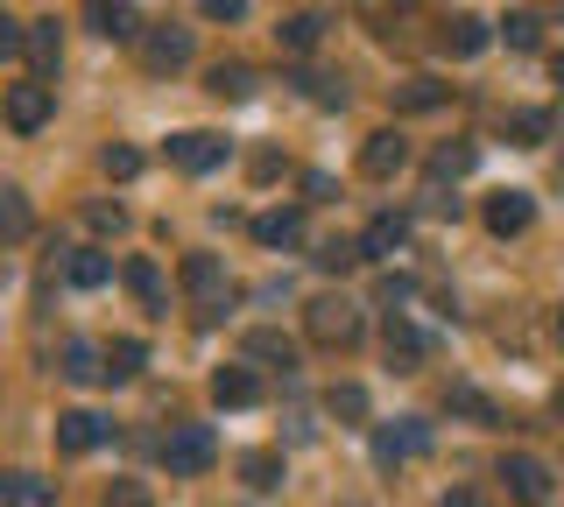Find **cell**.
Returning <instances> with one entry per match:
<instances>
[{
    "label": "cell",
    "mask_w": 564,
    "mask_h": 507,
    "mask_svg": "<svg viewBox=\"0 0 564 507\" xmlns=\"http://www.w3.org/2000/svg\"><path fill=\"white\" fill-rule=\"evenodd\" d=\"M219 459V437H212L205 423H176L163 437V465H170V480H198V472Z\"/></svg>",
    "instance_id": "1"
},
{
    "label": "cell",
    "mask_w": 564,
    "mask_h": 507,
    "mask_svg": "<svg viewBox=\"0 0 564 507\" xmlns=\"http://www.w3.org/2000/svg\"><path fill=\"white\" fill-rule=\"evenodd\" d=\"M304 331L317 345H352L360 339V304H352V296H317L304 310Z\"/></svg>",
    "instance_id": "2"
},
{
    "label": "cell",
    "mask_w": 564,
    "mask_h": 507,
    "mask_svg": "<svg viewBox=\"0 0 564 507\" xmlns=\"http://www.w3.org/2000/svg\"><path fill=\"white\" fill-rule=\"evenodd\" d=\"M184 289L198 296V318H219L226 296H234V283H226L219 254H184Z\"/></svg>",
    "instance_id": "3"
},
{
    "label": "cell",
    "mask_w": 564,
    "mask_h": 507,
    "mask_svg": "<svg viewBox=\"0 0 564 507\" xmlns=\"http://www.w3.org/2000/svg\"><path fill=\"white\" fill-rule=\"evenodd\" d=\"M423 451H431V423H416V416L375 430V465H402V459H423Z\"/></svg>",
    "instance_id": "4"
},
{
    "label": "cell",
    "mask_w": 564,
    "mask_h": 507,
    "mask_svg": "<svg viewBox=\"0 0 564 507\" xmlns=\"http://www.w3.org/2000/svg\"><path fill=\"white\" fill-rule=\"evenodd\" d=\"M50 107H57V92H50L43 78H29V85H8V128L14 134H35L50 120Z\"/></svg>",
    "instance_id": "5"
},
{
    "label": "cell",
    "mask_w": 564,
    "mask_h": 507,
    "mask_svg": "<svg viewBox=\"0 0 564 507\" xmlns=\"http://www.w3.org/2000/svg\"><path fill=\"white\" fill-rule=\"evenodd\" d=\"M170 163L191 169V177H205V169L226 163V142H219V134H205V128H184V134H170Z\"/></svg>",
    "instance_id": "6"
},
{
    "label": "cell",
    "mask_w": 564,
    "mask_h": 507,
    "mask_svg": "<svg viewBox=\"0 0 564 507\" xmlns=\"http://www.w3.org/2000/svg\"><path fill=\"white\" fill-rule=\"evenodd\" d=\"M402 163H410V142H402V134L395 128H381V134H367V148H360V169H367V177H395V169Z\"/></svg>",
    "instance_id": "7"
},
{
    "label": "cell",
    "mask_w": 564,
    "mask_h": 507,
    "mask_svg": "<svg viewBox=\"0 0 564 507\" xmlns=\"http://www.w3.org/2000/svg\"><path fill=\"white\" fill-rule=\"evenodd\" d=\"M501 480H508V494H516V500H529V507H536L543 494H551V465H543V459H529V451H516V459L501 465Z\"/></svg>",
    "instance_id": "8"
},
{
    "label": "cell",
    "mask_w": 564,
    "mask_h": 507,
    "mask_svg": "<svg viewBox=\"0 0 564 507\" xmlns=\"http://www.w3.org/2000/svg\"><path fill=\"white\" fill-rule=\"evenodd\" d=\"M212 401H219V409H254L261 401L254 366H219V374H212Z\"/></svg>",
    "instance_id": "9"
},
{
    "label": "cell",
    "mask_w": 564,
    "mask_h": 507,
    "mask_svg": "<svg viewBox=\"0 0 564 507\" xmlns=\"http://www.w3.org/2000/svg\"><path fill=\"white\" fill-rule=\"evenodd\" d=\"M141 64H149V71L191 64V29H155V36H141Z\"/></svg>",
    "instance_id": "10"
},
{
    "label": "cell",
    "mask_w": 564,
    "mask_h": 507,
    "mask_svg": "<svg viewBox=\"0 0 564 507\" xmlns=\"http://www.w3.org/2000/svg\"><path fill=\"white\" fill-rule=\"evenodd\" d=\"M536 219V198H529V190H501V198H487V233H522V225Z\"/></svg>",
    "instance_id": "11"
},
{
    "label": "cell",
    "mask_w": 564,
    "mask_h": 507,
    "mask_svg": "<svg viewBox=\"0 0 564 507\" xmlns=\"http://www.w3.org/2000/svg\"><path fill=\"white\" fill-rule=\"evenodd\" d=\"M50 500H57V486L43 472H0V507H50Z\"/></svg>",
    "instance_id": "12"
},
{
    "label": "cell",
    "mask_w": 564,
    "mask_h": 507,
    "mask_svg": "<svg viewBox=\"0 0 564 507\" xmlns=\"http://www.w3.org/2000/svg\"><path fill=\"white\" fill-rule=\"evenodd\" d=\"M388 366H402V374H410V366L423 360V353H431V345H423V331L410 324V318H402V310H395V318H388Z\"/></svg>",
    "instance_id": "13"
},
{
    "label": "cell",
    "mask_w": 564,
    "mask_h": 507,
    "mask_svg": "<svg viewBox=\"0 0 564 507\" xmlns=\"http://www.w3.org/2000/svg\"><path fill=\"white\" fill-rule=\"evenodd\" d=\"M402 240H410V219H402V212H381V219L360 233V261H375V254H395Z\"/></svg>",
    "instance_id": "14"
},
{
    "label": "cell",
    "mask_w": 564,
    "mask_h": 507,
    "mask_svg": "<svg viewBox=\"0 0 564 507\" xmlns=\"http://www.w3.org/2000/svg\"><path fill=\"white\" fill-rule=\"evenodd\" d=\"M99 437H106V423H99V416H85V409H70V416H57V444L70 451V459H85V451H93Z\"/></svg>",
    "instance_id": "15"
},
{
    "label": "cell",
    "mask_w": 564,
    "mask_h": 507,
    "mask_svg": "<svg viewBox=\"0 0 564 507\" xmlns=\"http://www.w3.org/2000/svg\"><path fill=\"white\" fill-rule=\"evenodd\" d=\"M64 381H78V388L106 381V353H99V345H85V339H70L64 345Z\"/></svg>",
    "instance_id": "16"
},
{
    "label": "cell",
    "mask_w": 564,
    "mask_h": 507,
    "mask_svg": "<svg viewBox=\"0 0 564 507\" xmlns=\"http://www.w3.org/2000/svg\"><path fill=\"white\" fill-rule=\"evenodd\" d=\"M282 49H296V57H304V49H317V36H325V14L317 8H304V14H282Z\"/></svg>",
    "instance_id": "17"
},
{
    "label": "cell",
    "mask_w": 564,
    "mask_h": 507,
    "mask_svg": "<svg viewBox=\"0 0 564 507\" xmlns=\"http://www.w3.org/2000/svg\"><path fill=\"white\" fill-rule=\"evenodd\" d=\"M93 29H99L106 43H134L141 36V14L128 8V0H113V8H93Z\"/></svg>",
    "instance_id": "18"
},
{
    "label": "cell",
    "mask_w": 564,
    "mask_h": 507,
    "mask_svg": "<svg viewBox=\"0 0 564 507\" xmlns=\"http://www.w3.org/2000/svg\"><path fill=\"white\" fill-rule=\"evenodd\" d=\"M141 366H149V345H141V339H113V345H106V381H134Z\"/></svg>",
    "instance_id": "19"
},
{
    "label": "cell",
    "mask_w": 564,
    "mask_h": 507,
    "mask_svg": "<svg viewBox=\"0 0 564 507\" xmlns=\"http://www.w3.org/2000/svg\"><path fill=\"white\" fill-rule=\"evenodd\" d=\"M473 163H480V148H473V142H445V148L431 155V184H452V177H466Z\"/></svg>",
    "instance_id": "20"
},
{
    "label": "cell",
    "mask_w": 564,
    "mask_h": 507,
    "mask_svg": "<svg viewBox=\"0 0 564 507\" xmlns=\"http://www.w3.org/2000/svg\"><path fill=\"white\" fill-rule=\"evenodd\" d=\"M29 57H35V71H57V57H64V36H57V22H29Z\"/></svg>",
    "instance_id": "21"
},
{
    "label": "cell",
    "mask_w": 564,
    "mask_h": 507,
    "mask_svg": "<svg viewBox=\"0 0 564 507\" xmlns=\"http://www.w3.org/2000/svg\"><path fill=\"white\" fill-rule=\"evenodd\" d=\"M247 360H269V366L290 374V366H296V345L282 339V331H247Z\"/></svg>",
    "instance_id": "22"
},
{
    "label": "cell",
    "mask_w": 564,
    "mask_h": 507,
    "mask_svg": "<svg viewBox=\"0 0 564 507\" xmlns=\"http://www.w3.org/2000/svg\"><path fill=\"white\" fill-rule=\"evenodd\" d=\"M445 43L458 49V57H480V49H487V22H480V14H452V22H445Z\"/></svg>",
    "instance_id": "23"
},
{
    "label": "cell",
    "mask_w": 564,
    "mask_h": 507,
    "mask_svg": "<svg viewBox=\"0 0 564 507\" xmlns=\"http://www.w3.org/2000/svg\"><path fill=\"white\" fill-rule=\"evenodd\" d=\"M205 85H212L219 99H247V92H254V64H212Z\"/></svg>",
    "instance_id": "24"
},
{
    "label": "cell",
    "mask_w": 564,
    "mask_h": 507,
    "mask_svg": "<svg viewBox=\"0 0 564 507\" xmlns=\"http://www.w3.org/2000/svg\"><path fill=\"white\" fill-rule=\"evenodd\" d=\"M254 240H261V247H290V240H304V219H296V212H261Z\"/></svg>",
    "instance_id": "25"
},
{
    "label": "cell",
    "mask_w": 564,
    "mask_h": 507,
    "mask_svg": "<svg viewBox=\"0 0 564 507\" xmlns=\"http://www.w3.org/2000/svg\"><path fill=\"white\" fill-rule=\"evenodd\" d=\"M395 107L402 113H431V107H445V85H437V78H410V85H395Z\"/></svg>",
    "instance_id": "26"
},
{
    "label": "cell",
    "mask_w": 564,
    "mask_h": 507,
    "mask_svg": "<svg viewBox=\"0 0 564 507\" xmlns=\"http://www.w3.org/2000/svg\"><path fill=\"white\" fill-rule=\"evenodd\" d=\"M128 289L141 296V304H149V310H163V268H155V261H128Z\"/></svg>",
    "instance_id": "27"
},
{
    "label": "cell",
    "mask_w": 564,
    "mask_h": 507,
    "mask_svg": "<svg viewBox=\"0 0 564 507\" xmlns=\"http://www.w3.org/2000/svg\"><path fill=\"white\" fill-rule=\"evenodd\" d=\"M240 480L254 486V494H269V486H282V459H275V451H247V459H240Z\"/></svg>",
    "instance_id": "28"
},
{
    "label": "cell",
    "mask_w": 564,
    "mask_h": 507,
    "mask_svg": "<svg viewBox=\"0 0 564 507\" xmlns=\"http://www.w3.org/2000/svg\"><path fill=\"white\" fill-rule=\"evenodd\" d=\"M64 275H70V283H78V289H99V283H106V275H113V261H106V254H93V247H85V254H70V261H64Z\"/></svg>",
    "instance_id": "29"
},
{
    "label": "cell",
    "mask_w": 564,
    "mask_h": 507,
    "mask_svg": "<svg viewBox=\"0 0 564 507\" xmlns=\"http://www.w3.org/2000/svg\"><path fill=\"white\" fill-rule=\"evenodd\" d=\"M325 409L339 416V423H367V409H375V401H367V388H352V381H346V388L325 395Z\"/></svg>",
    "instance_id": "30"
},
{
    "label": "cell",
    "mask_w": 564,
    "mask_h": 507,
    "mask_svg": "<svg viewBox=\"0 0 564 507\" xmlns=\"http://www.w3.org/2000/svg\"><path fill=\"white\" fill-rule=\"evenodd\" d=\"M22 233H29V198H22V190H0V247L22 240Z\"/></svg>",
    "instance_id": "31"
},
{
    "label": "cell",
    "mask_w": 564,
    "mask_h": 507,
    "mask_svg": "<svg viewBox=\"0 0 564 507\" xmlns=\"http://www.w3.org/2000/svg\"><path fill=\"white\" fill-rule=\"evenodd\" d=\"M445 409H452V416H480V423H501V409H494L480 388H452V395H445Z\"/></svg>",
    "instance_id": "32"
},
{
    "label": "cell",
    "mask_w": 564,
    "mask_h": 507,
    "mask_svg": "<svg viewBox=\"0 0 564 507\" xmlns=\"http://www.w3.org/2000/svg\"><path fill=\"white\" fill-rule=\"evenodd\" d=\"M508 134H516V148H536L543 134H551V113H536V107H522L516 120H508Z\"/></svg>",
    "instance_id": "33"
},
{
    "label": "cell",
    "mask_w": 564,
    "mask_h": 507,
    "mask_svg": "<svg viewBox=\"0 0 564 507\" xmlns=\"http://www.w3.org/2000/svg\"><path fill=\"white\" fill-rule=\"evenodd\" d=\"M296 85H304V92L317 99V107H346V85H339V78H317V71H304Z\"/></svg>",
    "instance_id": "34"
},
{
    "label": "cell",
    "mask_w": 564,
    "mask_h": 507,
    "mask_svg": "<svg viewBox=\"0 0 564 507\" xmlns=\"http://www.w3.org/2000/svg\"><path fill=\"white\" fill-rule=\"evenodd\" d=\"M536 29H543V14H529V8H522V14H508V22H501V36L516 43V49H529V43H536Z\"/></svg>",
    "instance_id": "35"
},
{
    "label": "cell",
    "mask_w": 564,
    "mask_h": 507,
    "mask_svg": "<svg viewBox=\"0 0 564 507\" xmlns=\"http://www.w3.org/2000/svg\"><path fill=\"white\" fill-rule=\"evenodd\" d=\"M106 507H155V500H149L141 480H113V486H106Z\"/></svg>",
    "instance_id": "36"
},
{
    "label": "cell",
    "mask_w": 564,
    "mask_h": 507,
    "mask_svg": "<svg viewBox=\"0 0 564 507\" xmlns=\"http://www.w3.org/2000/svg\"><path fill=\"white\" fill-rule=\"evenodd\" d=\"M22 49H29V22L0 14V64H8V57H22Z\"/></svg>",
    "instance_id": "37"
},
{
    "label": "cell",
    "mask_w": 564,
    "mask_h": 507,
    "mask_svg": "<svg viewBox=\"0 0 564 507\" xmlns=\"http://www.w3.org/2000/svg\"><path fill=\"white\" fill-rule=\"evenodd\" d=\"M352 261H360V240H325L317 247V268H352Z\"/></svg>",
    "instance_id": "38"
},
{
    "label": "cell",
    "mask_w": 564,
    "mask_h": 507,
    "mask_svg": "<svg viewBox=\"0 0 564 507\" xmlns=\"http://www.w3.org/2000/svg\"><path fill=\"white\" fill-rule=\"evenodd\" d=\"M99 169H106V177H120V184H128V177H134V169H141V155L113 142V148H106V155H99Z\"/></svg>",
    "instance_id": "39"
},
{
    "label": "cell",
    "mask_w": 564,
    "mask_h": 507,
    "mask_svg": "<svg viewBox=\"0 0 564 507\" xmlns=\"http://www.w3.org/2000/svg\"><path fill=\"white\" fill-rule=\"evenodd\" d=\"M85 219H93V233H120V225H128L120 205H85Z\"/></svg>",
    "instance_id": "40"
},
{
    "label": "cell",
    "mask_w": 564,
    "mask_h": 507,
    "mask_svg": "<svg viewBox=\"0 0 564 507\" xmlns=\"http://www.w3.org/2000/svg\"><path fill=\"white\" fill-rule=\"evenodd\" d=\"M205 14H212V22H240L247 8H240V0H205Z\"/></svg>",
    "instance_id": "41"
},
{
    "label": "cell",
    "mask_w": 564,
    "mask_h": 507,
    "mask_svg": "<svg viewBox=\"0 0 564 507\" xmlns=\"http://www.w3.org/2000/svg\"><path fill=\"white\" fill-rule=\"evenodd\" d=\"M437 507H480V500H473V494H445V500H437Z\"/></svg>",
    "instance_id": "42"
},
{
    "label": "cell",
    "mask_w": 564,
    "mask_h": 507,
    "mask_svg": "<svg viewBox=\"0 0 564 507\" xmlns=\"http://www.w3.org/2000/svg\"><path fill=\"white\" fill-rule=\"evenodd\" d=\"M557 85H564V57H557Z\"/></svg>",
    "instance_id": "43"
},
{
    "label": "cell",
    "mask_w": 564,
    "mask_h": 507,
    "mask_svg": "<svg viewBox=\"0 0 564 507\" xmlns=\"http://www.w3.org/2000/svg\"><path fill=\"white\" fill-rule=\"evenodd\" d=\"M557 409H564V388H557Z\"/></svg>",
    "instance_id": "44"
},
{
    "label": "cell",
    "mask_w": 564,
    "mask_h": 507,
    "mask_svg": "<svg viewBox=\"0 0 564 507\" xmlns=\"http://www.w3.org/2000/svg\"><path fill=\"white\" fill-rule=\"evenodd\" d=\"M557 339H564V318H557Z\"/></svg>",
    "instance_id": "45"
}]
</instances>
